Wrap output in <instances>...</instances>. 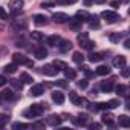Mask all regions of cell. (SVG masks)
Listing matches in <instances>:
<instances>
[{
	"label": "cell",
	"instance_id": "cell-1",
	"mask_svg": "<svg viewBox=\"0 0 130 130\" xmlns=\"http://www.w3.org/2000/svg\"><path fill=\"white\" fill-rule=\"evenodd\" d=\"M44 106H46V104H32L29 109H26V110L23 112V115H25L26 118H37V116H40V115L43 113Z\"/></svg>",
	"mask_w": 130,
	"mask_h": 130
},
{
	"label": "cell",
	"instance_id": "cell-2",
	"mask_svg": "<svg viewBox=\"0 0 130 130\" xmlns=\"http://www.w3.org/2000/svg\"><path fill=\"white\" fill-rule=\"evenodd\" d=\"M77 40H78V43H80V46H81L83 49H89V51H90V49H93V47H95V41L89 40L87 32H81V34H78Z\"/></svg>",
	"mask_w": 130,
	"mask_h": 130
},
{
	"label": "cell",
	"instance_id": "cell-3",
	"mask_svg": "<svg viewBox=\"0 0 130 130\" xmlns=\"http://www.w3.org/2000/svg\"><path fill=\"white\" fill-rule=\"evenodd\" d=\"M12 61H14L15 64H25V66H28V68H32V66H34V63H32L31 60H28L23 54H19V52H15V54L12 55Z\"/></svg>",
	"mask_w": 130,
	"mask_h": 130
},
{
	"label": "cell",
	"instance_id": "cell-4",
	"mask_svg": "<svg viewBox=\"0 0 130 130\" xmlns=\"http://www.w3.org/2000/svg\"><path fill=\"white\" fill-rule=\"evenodd\" d=\"M101 17H103L106 22H109V23H115V22L119 20V15H118L115 11H103V12H101Z\"/></svg>",
	"mask_w": 130,
	"mask_h": 130
},
{
	"label": "cell",
	"instance_id": "cell-5",
	"mask_svg": "<svg viewBox=\"0 0 130 130\" xmlns=\"http://www.w3.org/2000/svg\"><path fill=\"white\" fill-rule=\"evenodd\" d=\"M41 72H43L44 75H47V77H55V75L58 74V69L54 66V64H46V66L41 68Z\"/></svg>",
	"mask_w": 130,
	"mask_h": 130
},
{
	"label": "cell",
	"instance_id": "cell-6",
	"mask_svg": "<svg viewBox=\"0 0 130 130\" xmlns=\"http://www.w3.org/2000/svg\"><path fill=\"white\" fill-rule=\"evenodd\" d=\"M52 19H54L55 23H66V22H69V15L64 14V12H55L52 15Z\"/></svg>",
	"mask_w": 130,
	"mask_h": 130
},
{
	"label": "cell",
	"instance_id": "cell-7",
	"mask_svg": "<svg viewBox=\"0 0 130 130\" xmlns=\"http://www.w3.org/2000/svg\"><path fill=\"white\" fill-rule=\"evenodd\" d=\"M29 93H31L32 96H40V95L44 93V86H43V84H32Z\"/></svg>",
	"mask_w": 130,
	"mask_h": 130
},
{
	"label": "cell",
	"instance_id": "cell-8",
	"mask_svg": "<svg viewBox=\"0 0 130 130\" xmlns=\"http://www.w3.org/2000/svg\"><path fill=\"white\" fill-rule=\"evenodd\" d=\"M125 64H127V58L124 55H118L113 58V66L115 68H125Z\"/></svg>",
	"mask_w": 130,
	"mask_h": 130
},
{
	"label": "cell",
	"instance_id": "cell-9",
	"mask_svg": "<svg viewBox=\"0 0 130 130\" xmlns=\"http://www.w3.org/2000/svg\"><path fill=\"white\" fill-rule=\"evenodd\" d=\"M51 96H52V101L57 103V104H63L64 103V93L60 92V90H54Z\"/></svg>",
	"mask_w": 130,
	"mask_h": 130
},
{
	"label": "cell",
	"instance_id": "cell-10",
	"mask_svg": "<svg viewBox=\"0 0 130 130\" xmlns=\"http://www.w3.org/2000/svg\"><path fill=\"white\" fill-rule=\"evenodd\" d=\"M58 43H60V44H57V46H58L60 52H68L69 49H72V43H71L69 40H60Z\"/></svg>",
	"mask_w": 130,
	"mask_h": 130
},
{
	"label": "cell",
	"instance_id": "cell-11",
	"mask_svg": "<svg viewBox=\"0 0 130 130\" xmlns=\"http://www.w3.org/2000/svg\"><path fill=\"white\" fill-rule=\"evenodd\" d=\"M61 121H63V118H61L60 115H51V116L47 118V124H49V125H52V127L60 125V124H61Z\"/></svg>",
	"mask_w": 130,
	"mask_h": 130
},
{
	"label": "cell",
	"instance_id": "cell-12",
	"mask_svg": "<svg viewBox=\"0 0 130 130\" xmlns=\"http://www.w3.org/2000/svg\"><path fill=\"white\" fill-rule=\"evenodd\" d=\"M23 5H25V2H23V0H11V2H9V8H11L14 12L20 11V9L23 8Z\"/></svg>",
	"mask_w": 130,
	"mask_h": 130
},
{
	"label": "cell",
	"instance_id": "cell-13",
	"mask_svg": "<svg viewBox=\"0 0 130 130\" xmlns=\"http://www.w3.org/2000/svg\"><path fill=\"white\" fill-rule=\"evenodd\" d=\"M0 98L3 101H11V100H14V92L11 89H5V90H2V93H0Z\"/></svg>",
	"mask_w": 130,
	"mask_h": 130
},
{
	"label": "cell",
	"instance_id": "cell-14",
	"mask_svg": "<svg viewBox=\"0 0 130 130\" xmlns=\"http://www.w3.org/2000/svg\"><path fill=\"white\" fill-rule=\"evenodd\" d=\"M46 22H47V17H46L44 14H37V15H34V23H35L37 26H43V25H46Z\"/></svg>",
	"mask_w": 130,
	"mask_h": 130
},
{
	"label": "cell",
	"instance_id": "cell-15",
	"mask_svg": "<svg viewBox=\"0 0 130 130\" xmlns=\"http://www.w3.org/2000/svg\"><path fill=\"white\" fill-rule=\"evenodd\" d=\"M89 28L90 29H98L101 25H100V20H98V17L96 15H89Z\"/></svg>",
	"mask_w": 130,
	"mask_h": 130
},
{
	"label": "cell",
	"instance_id": "cell-16",
	"mask_svg": "<svg viewBox=\"0 0 130 130\" xmlns=\"http://www.w3.org/2000/svg\"><path fill=\"white\" fill-rule=\"evenodd\" d=\"M34 54H35V57H37L38 60H43V58H46V57H47V51H46L43 46H38V47H35Z\"/></svg>",
	"mask_w": 130,
	"mask_h": 130
},
{
	"label": "cell",
	"instance_id": "cell-17",
	"mask_svg": "<svg viewBox=\"0 0 130 130\" xmlns=\"http://www.w3.org/2000/svg\"><path fill=\"white\" fill-rule=\"evenodd\" d=\"M74 124H75V125H81V127H84V125L87 124V116H86V115H80V116L74 118Z\"/></svg>",
	"mask_w": 130,
	"mask_h": 130
},
{
	"label": "cell",
	"instance_id": "cell-18",
	"mask_svg": "<svg viewBox=\"0 0 130 130\" xmlns=\"http://www.w3.org/2000/svg\"><path fill=\"white\" fill-rule=\"evenodd\" d=\"M103 58H104V57H103V54H100V52H92V54L89 55V61H90V63H100Z\"/></svg>",
	"mask_w": 130,
	"mask_h": 130
},
{
	"label": "cell",
	"instance_id": "cell-19",
	"mask_svg": "<svg viewBox=\"0 0 130 130\" xmlns=\"http://www.w3.org/2000/svg\"><path fill=\"white\" fill-rule=\"evenodd\" d=\"M101 121L106 124V125H113V115L112 113H104L103 116H101Z\"/></svg>",
	"mask_w": 130,
	"mask_h": 130
},
{
	"label": "cell",
	"instance_id": "cell-20",
	"mask_svg": "<svg viewBox=\"0 0 130 130\" xmlns=\"http://www.w3.org/2000/svg\"><path fill=\"white\" fill-rule=\"evenodd\" d=\"M118 124H119L121 127H130V118H128L127 115H121V116L118 118Z\"/></svg>",
	"mask_w": 130,
	"mask_h": 130
},
{
	"label": "cell",
	"instance_id": "cell-21",
	"mask_svg": "<svg viewBox=\"0 0 130 130\" xmlns=\"http://www.w3.org/2000/svg\"><path fill=\"white\" fill-rule=\"evenodd\" d=\"M58 41H60V37H58V35H49V37L46 38V43H47L49 46H57Z\"/></svg>",
	"mask_w": 130,
	"mask_h": 130
},
{
	"label": "cell",
	"instance_id": "cell-22",
	"mask_svg": "<svg viewBox=\"0 0 130 130\" xmlns=\"http://www.w3.org/2000/svg\"><path fill=\"white\" fill-rule=\"evenodd\" d=\"M64 77L69 78V80H75L77 78V72L74 69H71V68H66L64 69Z\"/></svg>",
	"mask_w": 130,
	"mask_h": 130
},
{
	"label": "cell",
	"instance_id": "cell-23",
	"mask_svg": "<svg viewBox=\"0 0 130 130\" xmlns=\"http://www.w3.org/2000/svg\"><path fill=\"white\" fill-rule=\"evenodd\" d=\"M75 19H77L78 22H81V23H83L84 20H87V19H89V14H87L86 11H78V12L75 14Z\"/></svg>",
	"mask_w": 130,
	"mask_h": 130
},
{
	"label": "cell",
	"instance_id": "cell-24",
	"mask_svg": "<svg viewBox=\"0 0 130 130\" xmlns=\"http://www.w3.org/2000/svg\"><path fill=\"white\" fill-rule=\"evenodd\" d=\"M26 22H12V28L15 29V31H23V29H26Z\"/></svg>",
	"mask_w": 130,
	"mask_h": 130
},
{
	"label": "cell",
	"instance_id": "cell-25",
	"mask_svg": "<svg viewBox=\"0 0 130 130\" xmlns=\"http://www.w3.org/2000/svg\"><path fill=\"white\" fill-rule=\"evenodd\" d=\"M72 60H74L77 64H83V61H84V55H83L81 52H74Z\"/></svg>",
	"mask_w": 130,
	"mask_h": 130
},
{
	"label": "cell",
	"instance_id": "cell-26",
	"mask_svg": "<svg viewBox=\"0 0 130 130\" xmlns=\"http://www.w3.org/2000/svg\"><path fill=\"white\" fill-rule=\"evenodd\" d=\"M109 74H110L109 66H98L96 68V75H109Z\"/></svg>",
	"mask_w": 130,
	"mask_h": 130
},
{
	"label": "cell",
	"instance_id": "cell-27",
	"mask_svg": "<svg viewBox=\"0 0 130 130\" xmlns=\"http://www.w3.org/2000/svg\"><path fill=\"white\" fill-rule=\"evenodd\" d=\"M20 80H22V83H25V84H32V81H34V78H32L29 74H26V72H23V74L20 75Z\"/></svg>",
	"mask_w": 130,
	"mask_h": 130
},
{
	"label": "cell",
	"instance_id": "cell-28",
	"mask_svg": "<svg viewBox=\"0 0 130 130\" xmlns=\"http://www.w3.org/2000/svg\"><path fill=\"white\" fill-rule=\"evenodd\" d=\"M9 84L15 89V90H22V87H23V83H22V80H15V78H12V80H9Z\"/></svg>",
	"mask_w": 130,
	"mask_h": 130
},
{
	"label": "cell",
	"instance_id": "cell-29",
	"mask_svg": "<svg viewBox=\"0 0 130 130\" xmlns=\"http://www.w3.org/2000/svg\"><path fill=\"white\" fill-rule=\"evenodd\" d=\"M69 23H71V28H72V29H75V31L81 29V25H83V23H81V22H78L77 19H72V20L69 19Z\"/></svg>",
	"mask_w": 130,
	"mask_h": 130
},
{
	"label": "cell",
	"instance_id": "cell-30",
	"mask_svg": "<svg viewBox=\"0 0 130 130\" xmlns=\"http://www.w3.org/2000/svg\"><path fill=\"white\" fill-rule=\"evenodd\" d=\"M74 104H75V106H78V107H83V106H87V100H86V98H83V96H77V98H75V101H74Z\"/></svg>",
	"mask_w": 130,
	"mask_h": 130
},
{
	"label": "cell",
	"instance_id": "cell-31",
	"mask_svg": "<svg viewBox=\"0 0 130 130\" xmlns=\"http://www.w3.org/2000/svg\"><path fill=\"white\" fill-rule=\"evenodd\" d=\"M15 71H17V64H15V63L6 64V66H5V72H6V74H15Z\"/></svg>",
	"mask_w": 130,
	"mask_h": 130
},
{
	"label": "cell",
	"instance_id": "cell-32",
	"mask_svg": "<svg viewBox=\"0 0 130 130\" xmlns=\"http://www.w3.org/2000/svg\"><path fill=\"white\" fill-rule=\"evenodd\" d=\"M31 124H25V122H14L12 124V128L14 130H19V128H29Z\"/></svg>",
	"mask_w": 130,
	"mask_h": 130
},
{
	"label": "cell",
	"instance_id": "cell-33",
	"mask_svg": "<svg viewBox=\"0 0 130 130\" xmlns=\"http://www.w3.org/2000/svg\"><path fill=\"white\" fill-rule=\"evenodd\" d=\"M9 121V116L5 115V113H0V127H5Z\"/></svg>",
	"mask_w": 130,
	"mask_h": 130
},
{
	"label": "cell",
	"instance_id": "cell-34",
	"mask_svg": "<svg viewBox=\"0 0 130 130\" xmlns=\"http://www.w3.org/2000/svg\"><path fill=\"white\" fill-rule=\"evenodd\" d=\"M31 37H32V40H37V41H41V40L44 38V35H43L41 32H38V31H34V32L31 34Z\"/></svg>",
	"mask_w": 130,
	"mask_h": 130
},
{
	"label": "cell",
	"instance_id": "cell-35",
	"mask_svg": "<svg viewBox=\"0 0 130 130\" xmlns=\"http://www.w3.org/2000/svg\"><path fill=\"white\" fill-rule=\"evenodd\" d=\"M112 89H113V86H112V83H110V81H107V83H103V84H101V90H103V92H106V93H107V92H110Z\"/></svg>",
	"mask_w": 130,
	"mask_h": 130
},
{
	"label": "cell",
	"instance_id": "cell-36",
	"mask_svg": "<svg viewBox=\"0 0 130 130\" xmlns=\"http://www.w3.org/2000/svg\"><path fill=\"white\" fill-rule=\"evenodd\" d=\"M115 90H116L118 95H124V93L127 92V86H124V84H118V86L115 87Z\"/></svg>",
	"mask_w": 130,
	"mask_h": 130
},
{
	"label": "cell",
	"instance_id": "cell-37",
	"mask_svg": "<svg viewBox=\"0 0 130 130\" xmlns=\"http://www.w3.org/2000/svg\"><path fill=\"white\" fill-rule=\"evenodd\" d=\"M78 0H57V5H74Z\"/></svg>",
	"mask_w": 130,
	"mask_h": 130
},
{
	"label": "cell",
	"instance_id": "cell-38",
	"mask_svg": "<svg viewBox=\"0 0 130 130\" xmlns=\"http://www.w3.org/2000/svg\"><path fill=\"white\" fill-rule=\"evenodd\" d=\"M107 106H109V109H115V107L119 106V101L118 100H110V101H107Z\"/></svg>",
	"mask_w": 130,
	"mask_h": 130
},
{
	"label": "cell",
	"instance_id": "cell-39",
	"mask_svg": "<svg viewBox=\"0 0 130 130\" xmlns=\"http://www.w3.org/2000/svg\"><path fill=\"white\" fill-rule=\"evenodd\" d=\"M55 86H58V87H63V89H66V87H68V83L64 81V80H58V81H55Z\"/></svg>",
	"mask_w": 130,
	"mask_h": 130
},
{
	"label": "cell",
	"instance_id": "cell-40",
	"mask_svg": "<svg viewBox=\"0 0 130 130\" xmlns=\"http://www.w3.org/2000/svg\"><path fill=\"white\" fill-rule=\"evenodd\" d=\"M109 38H110L113 43H116V41H119V40H121V35H119V34H110V37H109Z\"/></svg>",
	"mask_w": 130,
	"mask_h": 130
},
{
	"label": "cell",
	"instance_id": "cell-41",
	"mask_svg": "<svg viewBox=\"0 0 130 130\" xmlns=\"http://www.w3.org/2000/svg\"><path fill=\"white\" fill-rule=\"evenodd\" d=\"M96 109H98V110H107L109 106H107V103H98V104H96Z\"/></svg>",
	"mask_w": 130,
	"mask_h": 130
},
{
	"label": "cell",
	"instance_id": "cell-42",
	"mask_svg": "<svg viewBox=\"0 0 130 130\" xmlns=\"http://www.w3.org/2000/svg\"><path fill=\"white\" fill-rule=\"evenodd\" d=\"M5 19H8V14L2 6H0V20H5Z\"/></svg>",
	"mask_w": 130,
	"mask_h": 130
},
{
	"label": "cell",
	"instance_id": "cell-43",
	"mask_svg": "<svg viewBox=\"0 0 130 130\" xmlns=\"http://www.w3.org/2000/svg\"><path fill=\"white\" fill-rule=\"evenodd\" d=\"M87 86H89V83H87V80H81V81L78 83V87H80V89H86Z\"/></svg>",
	"mask_w": 130,
	"mask_h": 130
},
{
	"label": "cell",
	"instance_id": "cell-44",
	"mask_svg": "<svg viewBox=\"0 0 130 130\" xmlns=\"http://www.w3.org/2000/svg\"><path fill=\"white\" fill-rule=\"evenodd\" d=\"M119 5H121L119 0H112V2H110V6L112 8H119Z\"/></svg>",
	"mask_w": 130,
	"mask_h": 130
},
{
	"label": "cell",
	"instance_id": "cell-45",
	"mask_svg": "<svg viewBox=\"0 0 130 130\" xmlns=\"http://www.w3.org/2000/svg\"><path fill=\"white\" fill-rule=\"evenodd\" d=\"M81 69H83V72L86 74V77H92V72L89 71V68H87V66H83Z\"/></svg>",
	"mask_w": 130,
	"mask_h": 130
},
{
	"label": "cell",
	"instance_id": "cell-46",
	"mask_svg": "<svg viewBox=\"0 0 130 130\" xmlns=\"http://www.w3.org/2000/svg\"><path fill=\"white\" fill-rule=\"evenodd\" d=\"M78 95H77V92H69V98H71V101L74 103L75 101V98H77Z\"/></svg>",
	"mask_w": 130,
	"mask_h": 130
},
{
	"label": "cell",
	"instance_id": "cell-47",
	"mask_svg": "<svg viewBox=\"0 0 130 130\" xmlns=\"http://www.w3.org/2000/svg\"><path fill=\"white\" fill-rule=\"evenodd\" d=\"M41 6H43V8H51V6H54V3H52V2H43Z\"/></svg>",
	"mask_w": 130,
	"mask_h": 130
},
{
	"label": "cell",
	"instance_id": "cell-48",
	"mask_svg": "<svg viewBox=\"0 0 130 130\" xmlns=\"http://www.w3.org/2000/svg\"><path fill=\"white\" fill-rule=\"evenodd\" d=\"M89 128H92V130H93V128H101V124L93 122V124H90V125H89Z\"/></svg>",
	"mask_w": 130,
	"mask_h": 130
},
{
	"label": "cell",
	"instance_id": "cell-49",
	"mask_svg": "<svg viewBox=\"0 0 130 130\" xmlns=\"http://www.w3.org/2000/svg\"><path fill=\"white\" fill-rule=\"evenodd\" d=\"M121 75H122L124 78H127V77H128V69H125V68H122V72H121Z\"/></svg>",
	"mask_w": 130,
	"mask_h": 130
},
{
	"label": "cell",
	"instance_id": "cell-50",
	"mask_svg": "<svg viewBox=\"0 0 130 130\" xmlns=\"http://www.w3.org/2000/svg\"><path fill=\"white\" fill-rule=\"evenodd\" d=\"M5 83H6V78L0 75V87H3V86H5Z\"/></svg>",
	"mask_w": 130,
	"mask_h": 130
},
{
	"label": "cell",
	"instance_id": "cell-51",
	"mask_svg": "<svg viewBox=\"0 0 130 130\" xmlns=\"http://www.w3.org/2000/svg\"><path fill=\"white\" fill-rule=\"evenodd\" d=\"M124 47H125V49H130V40H125V41H124Z\"/></svg>",
	"mask_w": 130,
	"mask_h": 130
},
{
	"label": "cell",
	"instance_id": "cell-52",
	"mask_svg": "<svg viewBox=\"0 0 130 130\" xmlns=\"http://www.w3.org/2000/svg\"><path fill=\"white\" fill-rule=\"evenodd\" d=\"M92 3H93V0H84V5L86 6H90Z\"/></svg>",
	"mask_w": 130,
	"mask_h": 130
},
{
	"label": "cell",
	"instance_id": "cell-53",
	"mask_svg": "<svg viewBox=\"0 0 130 130\" xmlns=\"http://www.w3.org/2000/svg\"><path fill=\"white\" fill-rule=\"evenodd\" d=\"M34 127H44V122H35Z\"/></svg>",
	"mask_w": 130,
	"mask_h": 130
},
{
	"label": "cell",
	"instance_id": "cell-54",
	"mask_svg": "<svg viewBox=\"0 0 130 130\" xmlns=\"http://www.w3.org/2000/svg\"><path fill=\"white\" fill-rule=\"evenodd\" d=\"M93 2H95V3H98V5H101V3H104V2H106V0H93Z\"/></svg>",
	"mask_w": 130,
	"mask_h": 130
}]
</instances>
